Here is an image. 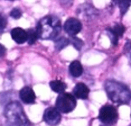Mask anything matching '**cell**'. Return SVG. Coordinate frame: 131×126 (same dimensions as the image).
I'll return each mask as SVG.
<instances>
[{
  "label": "cell",
  "mask_w": 131,
  "mask_h": 126,
  "mask_svg": "<svg viewBox=\"0 0 131 126\" xmlns=\"http://www.w3.org/2000/svg\"><path fill=\"white\" fill-rule=\"evenodd\" d=\"M125 27L122 24H115L114 26L110 27V28H107V34L110 37V41H111L112 44L113 45H117L118 42V39L120 37H122L124 32H125Z\"/></svg>",
  "instance_id": "8"
},
{
  "label": "cell",
  "mask_w": 131,
  "mask_h": 126,
  "mask_svg": "<svg viewBox=\"0 0 131 126\" xmlns=\"http://www.w3.org/2000/svg\"><path fill=\"white\" fill-rule=\"evenodd\" d=\"M10 15H11V17L15 18V19H19L22 16V11L19 8H14L10 13Z\"/></svg>",
  "instance_id": "19"
},
{
  "label": "cell",
  "mask_w": 131,
  "mask_h": 126,
  "mask_svg": "<svg viewBox=\"0 0 131 126\" xmlns=\"http://www.w3.org/2000/svg\"><path fill=\"white\" fill-rule=\"evenodd\" d=\"M118 114L117 109L112 105H104L100 108L99 119L104 124H114L118 122Z\"/></svg>",
  "instance_id": "5"
},
{
  "label": "cell",
  "mask_w": 131,
  "mask_h": 126,
  "mask_svg": "<svg viewBox=\"0 0 131 126\" xmlns=\"http://www.w3.org/2000/svg\"><path fill=\"white\" fill-rule=\"evenodd\" d=\"M70 43V41L69 39L65 38V37H61L60 39H58V40L55 41V48L57 51H61L62 50L63 48H65L66 46L69 45Z\"/></svg>",
  "instance_id": "16"
},
{
  "label": "cell",
  "mask_w": 131,
  "mask_h": 126,
  "mask_svg": "<svg viewBox=\"0 0 131 126\" xmlns=\"http://www.w3.org/2000/svg\"><path fill=\"white\" fill-rule=\"evenodd\" d=\"M77 105L75 96L69 93H62L58 96L55 102L56 108L60 113L69 114L73 111Z\"/></svg>",
  "instance_id": "4"
},
{
  "label": "cell",
  "mask_w": 131,
  "mask_h": 126,
  "mask_svg": "<svg viewBox=\"0 0 131 126\" xmlns=\"http://www.w3.org/2000/svg\"><path fill=\"white\" fill-rule=\"evenodd\" d=\"M69 71L73 78H79V77H81L83 73L82 65H81V62L78 60L72 61V62L70 64Z\"/></svg>",
  "instance_id": "12"
},
{
  "label": "cell",
  "mask_w": 131,
  "mask_h": 126,
  "mask_svg": "<svg viewBox=\"0 0 131 126\" xmlns=\"http://www.w3.org/2000/svg\"><path fill=\"white\" fill-rule=\"evenodd\" d=\"M6 27V19L4 15L0 14V33H2Z\"/></svg>",
  "instance_id": "20"
},
{
  "label": "cell",
  "mask_w": 131,
  "mask_h": 126,
  "mask_svg": "<svg viewBox=\"0 0 131 126\" xmlns=\"http://www.w3.org/2000/svg\"><path fill=\"white\" fill-rule=\"evenodd\" d=\"M4 115L8 124H11V125H29L30 124L22 105L16 101L11 102L6 105L5 108Z\"/></svg>",
  "instance_id": "3"
},
{
  "label": "cell",
  "mask_w": 131,
  "mask_h": 126,
  "mask_svg": "<svg viewBox=\"0 0 131 126\" xmlns=\"http://www.w3.org/2000/svg\"><path fill=\"white\" fill-rule=\"evenodd\" d=\"M50 87L52 88V91H54L55 93L62 94L64 93L65 89L67 88V86L64 82L61 80H53L50 82Z\"/></svg>",
  "instance_id": "13"
},
{
  "label": "cell",
  "mask_w": 131,
  "mask_h": 126,
  "mask_svg": "<svg viewBox=\"0 0 131 126\" xmlns=\"http://www.w3.org/2000/svg\"><path fill=\"white\" fill-rule=\"evenodd\" d=\"M60 3L63 7H70L73 3V0H60Z\"/></svg>",
  "instance_id": "21"
},
{
  "label": "cell",
  "mask_w": 131,
  "mask_h": 126,
  "mask_svg": "<svg viewBox=\"0 0 131 126\" xmlns=\"http://www.w3.org/2000/svg\"><path fill=\"white\" fill-rule=\"evenodd\" d=\"M11 37L16 43L23 44L27 41V33L24 29L16 27L11 31Z\"/></svg>",
  "instance_id": "11"
},
{
  "label": "cell",
  "mask_w": 131,
  "mask_h": 126,
  "mask_svg": "<svg viewBox=\"0 0 131 126\" xmlns=\"http://www.w3.org/2000/svg\"><path fill=\"white\" fill-rule=\"evenodd\" d=\"M72 44H73L74 48H76V50L81 51L83 46V42L81 40V39L76 38V37L73 36V38H72Z\"/></svg>",
  "instance_id": "18"
},
{
  "label": "cell",
  "mask_w": 131,
  "mask_h": 126,
  "mask_svg": "<svg viewBox=\"0 0 131 126\" xmlns=\"http://www.w3.org/2000/svg\"><path fill=\"white\" fill-rule=\"evenodd\" d=\"M35 30L38 38L42 40H53L61 33L62 24L59 18L53 15H47L38 22Z\"/></svg>",
  "instance_id": "1"
},
{
  "label": "cell",
  "mask_w": 131,
  "mask_h": 126,
  "mask_svg": "<svg viewBox=\"0 0 131 126\" xmlns=\"http://www.w3.org/2000/svg\"><path fill=\"white\" fill-rule=\"evenodd\" d=\"M90 89L84 83H77L73 88V96L76 98L85 100L89 97Z\"/></svg>",
  "instance_id": "10"
},
{
  "label": "cell",
  "mask_w": 131,
  "mask_h": 126,
  "mask_svg": "<svg viewBox=\"0 0 131 126\" xmlns=\"http://www.w3.org/2000/svg\"><path fill=\"white\" fill-rule=\"evenodd\" d=\"M27 33V42L29 45H33L37 41L38 35H37L36 30L35 29H29L26 32Z\"/></svg>",
  "instance_id": "15"
},
{
  "label": "cell",
  "mask_w": 131,
  "mask_h": 126,
  "mask_svg": "<svg viewBox=\"0 0 131 126\" xmlns=\"http://www.w3.org/2000/svg\"><path fill=\"white\" fill-rule=\"evenodd\" d=\"M124 53L126 54L129 65L131 66V41H127L126 42L125 47H124Z\"/></svg>",
  "instance_id": "17"
},
{
  "label": "cell",
  "mask_w": 131,
  "mask_h": 126,
  "mask_svg": "<svg viewBox=\"0 0 131 126\" xmlns=\"http://www.w3.org/2000/svg\"><path fill=\"white\" fill-rule=\"evenodd\" d=\"M104 87L108 98L113 103L124 105L131 101V91L122 83L115 80H107Z\"/></svg>",
  "instance_id": "2"
},
{
  "label": "cell",
  "mask_w": 131,
  "mask_h": 126,
  "mask_svg": "<svg viewBox=\"0 0 131 126\" xmlns=\"http://www.w3.org/2000/svg\"><path fill=\"white\" fill-rule=\"evenodd\" d=\"M10 1H14V0H10Z\"/></svg>",
  "instance_id": "23"
},
{
  "label": "cell",
  "mask_w": 131,
  "mask_h": 126,
  "mask_svg": "<svg viewBox=\"0 0 131 126\" xmlns=\"http://www.w3.org/2000/svg\"><path fill=\"white\" fill-rule=\"evenodd\" d=\"M19 96L25 104H34L35 102V94L29 86H25L20 90Z\"/></svg>",
  "instance_id": "9"
},
{
  "label": "cell",
  "mask_w": 131,
  "mask_h": 126,
  "mask_svg": "<svg viewBox=\"0 0 131 126\" xmlns=\"http://www.w3.org/2000/svg\"><path fill=\"white\" fill-rule=\"evenodd\" d=\"M6 52V48H5V46L2 45V44H0V57L5 56Z\"/></svg>",
  "instance_id": "22"
},
{
  "label": "cell",
  "mask_w": 131,
  "mask_h": 126,
  "mask_svg": "<svg viewBox=\"0 0 131 126\" xmlns=\"http://www.w3.org/2000/svg\"><path fill=\"white\" fill-rule=\"evenodd\" d=\"M64 31L66 33L70 35V36H75L80 33L82 29V24H81V21L76 18H69L67 21L64 23L63 25Z\"/></svg>",
  "instance_id": "6"
},
{
  "label": "cell",
  "mask_w": 131,
  "mask_h": 126,
  "mask_svg": "<svg viewBox=\"0 0 131 126\" xmlns=\"http://www.w3.org/2000/svg\"><path fill=\"white\" fill-rule=\"evenodd\" d=\"M61 114L56 107H49L43 113V121L49 125H55L61 122Z\"/></svg>",
  "instance_id": "7"
},
{
  "label": "cell",
  "mask_w": 131,
  "mask_h": 126,
  "mask_svg": "<svg viewBox=\"0 0 131 126\" xmlns=\"http://www.w3.org/2000/svg\"><path fill=\"white\" fill-rule=\"evenodd\" d=\"M113 2L116 6H118V7L119 8L121 15H124L127 13V9H128L131 5V0H113Z\"/></svg>",
  "instance_id": "14"
},
{
  "label": "cell",
  "mask_w": 131,
  "mask_h": 126,
  "mask_svg": "<svg viewBox=\"0 0 131 126\" xmlns=\"http://www.w3.org/2000/svg\"><path fill=\"white\" fill-rule=\"evenodd\" d=\"M130 116H131V115H130Z\"/></svg>",
  "instance_id": "24"
}]
</instances>
